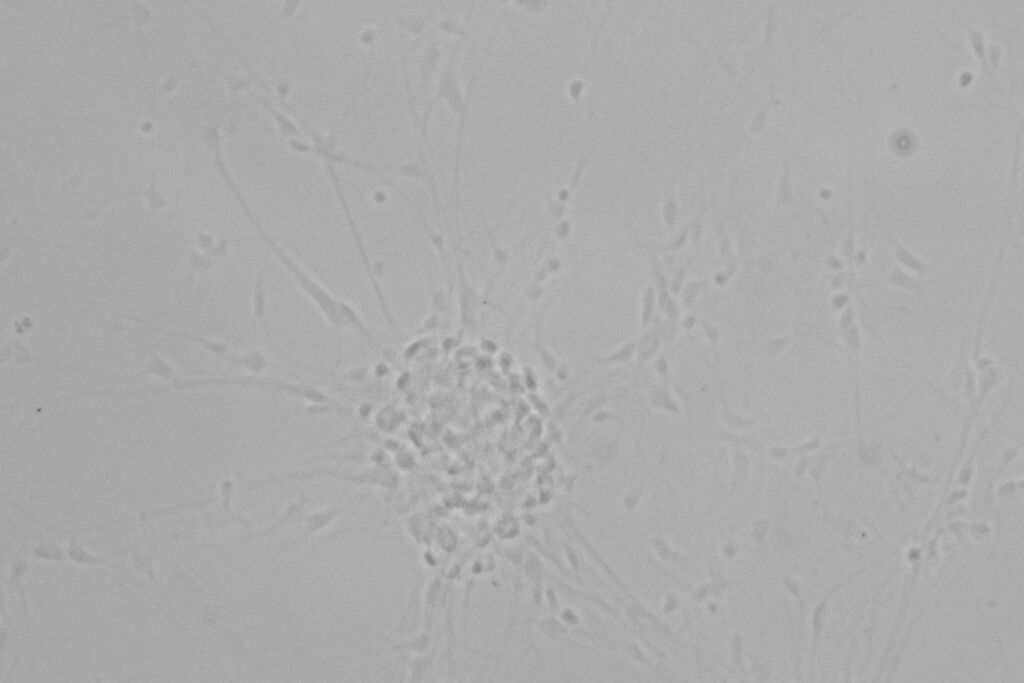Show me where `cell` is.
<instances>
[{"label":"cell","instance_id":"obj_1","mask_svg":"<svg viewBox=\"0 0 1024 683\" xmlns=\"http://www.w3.org/2000/svg\"><path fill=\"white\" fill-rule=\"evenodd\" d=\"M401 9L389 2L248 1L220 13L254 90L297 131L360 162L409 139Z\"/></svg>","mask_w":1024,"mask_h":683}]
</instances>
